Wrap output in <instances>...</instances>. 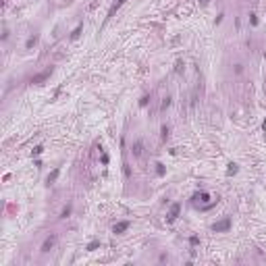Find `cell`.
<instances>
[{
	"instance_id": "6",
	"label": "cell",
	"mask_w": 266,
	"mask_h": 266,
	"mask_svg": "<svg viewBox=\"0 0 266 266\" xmlns=\"http://www.w3.org/2000/svg\"><path fill=\"white\" fill-rule=\"evenodd\" d=\"M142 150H144V144H142V142H135V146H133V156H142Z\"/></svg>"
},
{
	"instance_id": "19",
	"label": "cell",
	"mask_w": 266,
	"mask_h": 266,
	"mask_svg": "<svg viewBox=\"0 0 266 266\" xmlns=\"http://www.w3.org/2000/svg\"><path fill=\"white\" fill-rule=\"evenodd\" d=\"M148 100H150V98H148V96H144L142 100H139V104H142V106H146V104H148Z\"/></svg>"
},
{
	"instance_id": "18",
	"label": "cell",
	"mask_w": 266,
	"mask_h": 266,
	"mask_svg": "<svg viewBox=\"0 0 266 266\" xmlns=\"http://www.w3.org/2000/svg\"><path fill=\"white\" fill-rule=\"evenodd\" d=\"M189 243H191V245H198L200 239H198V237H191V239H189Z\"/></svg>"
},
{
	"instance_id": "14",
	"label": "cell",
	"mask_w": 266,
	"mask_h": 266,
	"mask_svg": "<svg viewBox=\"0 0 266 266\" xmlns=\"http://www.w3.org/2000/svg\"><path fill=\"white\" fill-rule=\"evenodd\" d=\"M69 214H71V206H67L65 210H62V214H60V218H67V216H69Z\"/></svg>"
},
{
	"instance_id": "12",
	"label": "cell",
	"mask_w": 266,
	"mask_h": 266,
	"mask_svg": "<svg viewBox=\"0 0 266 266\" xmlns=\"http://www.w3.org/2000/svg\"><path fill=\"white\" fill-rule=\"evenodd\" d=\"M100 247V241H92L90 245H87V249H90V251H94V249H98Z\"/></svg>"
},
{
	"instance_id": "1",
	"label": "cell",
	"mask_w": 266,
	"mask_h": 266,
	"mask_svg": "<svg viewBox=\"0 0 266 266\" xmlns=\"http://www.w3.org/2000/svg\"><path fill=\"white\" fill-rule=\"evenodd\" d=\"M231 229V218L227 216V218H222L220 222H214L212 225V231H216V233H220V231H229Z\"/></svg>"
},
{
	"instance_id": "2",
	"label": "cell",
	"mask_w": 266,
	"mask_h": 266,
	"mask_svg": "<svg viewBox=\"0 0 266 266\" xmlns=\"http://www.w3.org/2000/svg\"><path fill=\"white\" fill-rule=\"evenodd\" d=\"M50 75H52V69H46L44 73H37V75H33V77H31V83H44V81L50 77Z\"/></svg>"
},
{
	"instance_id": "22",
	"label": "cell",
	"mask_w": 266,
	"mask_h": 266,
	"mask_svg": "<svg viewBox=\"0 0 266 266\" xmlns=\"http://www.w3.org/2000/svg\"><path fill=\"white\" fill-rule=\"evenodd\" d=\"M200 2H204V4H206V2H208V0H200Z\"/></svg>"
},
{
	"instance_id": "3",
	"label": "cell",
	"mask_w": 266,
	"mask_h": 266,
	"mask_svg": "<svg viewBox=\"0 0 266 266\" xmlns=\"http://www.w3.org/2000/svg\"><path fill=\"white\" fill-rule=\"evenodd\" d=\"M179 212H181V204H173V206H171V210H169L167 220H169V222H175V220H177V216H179Z\"/></svg>"
},
{
	"instance_id": "21",
	"label": "cell",
	"mask_w": 266,
	"mask_h": 266,
	"mask_svg": "<svg viewBox=\"0 0 266 266\" xmlns=\"http://www.w3.org/2000/svg\"><path fill=\"white\" fill-rule=\"evenodd\" d=\"M262 129H264V131H266V121H264V125H262Z\"/></svg>"
},
{
	"instance_id": "9",
	"label": "cell",
	"mask_w": 266,
	"mask_h": 266,
	"mask_svg": "<svg viewBox=\"0 0 266 266\" xmlns=\"http://www.w3.org/2000/svg\"><path fill=\"white\" fill-rule=\"evenodd\" d=\"M235 173H237V164L231 162V164H229V169H227V175H235Z\"/></svg>"
},
{
	"instance_id": "5",
	"label": "cell",
	"mask_w": 266,
	"mask_h": 266,
	"mask_svg": "<svg viewBox=\"0 0 266 266\" xmlns=\"http://www.w3.org/2000/svg\"><path fill=\"white\" fill-rule=\"evenodd\" d=\"M129 229V220H123V222H117L115 227H112V233L115 235H121V233H125Z\"/></svg>"
},
{
	"instance_id": "4",
	"label": "cell",
	"mask_w": 266,
	"mask_h": 266,
	"mask_svg": "<svg viewBox=\"0 0 266 266\" xmlns=\"http://www.w3.org/2000/svg\"><path fill=\"white\" fill-rule=\"evenodd\" d=\"M56 241H58V237H56V235H50L46 241H44V245H42V251H50V249L56 245Z\"/></svg>"
},
{
	"instance_id": "8",
	"label": "cell",
	"mask_w": 266,
	"mask_h": 266,
	"mask_svg": "<svg viewBox=\"0 0 266 266\" xmlns=\"http://www.w3.org/2000/svg\"><path fill=\"white\" fill-rule=\"evenodd\" d=\"M81 29H83L81 25H79V27H75V29H73V33H71V40H77V37H79V33H81Z\"/></svg>"
},
{
	"instance_id": "11",
	"label": "cell",
	"mask_w": 266,
	"mask_h": 266,
	"mask_svg": "<svg viewBox=\"0 0 266 266\" xmlns=\"http://www.w3.org/2000/svg\"><path fill=\"white\" fill-rule=\"evenodd\" d=\"M193 200H200V202H206V200H210V196H208V193H198V196H193Z\"/></svg>"
},
{
	"instance_id": "20",
	"label": "cell",
	"mask_w": 266,
	"mask_h": 266,
	"mask_svg": "<svg viewBox=\"0 0 266 266\" xmlns=\"http://www.w3.org/2000/svg\"><path fill=\"white\" fill-rule=\"evenodd\" d=\"M167 135H169V127H162V137L167 139Z\"/></svg>"
},
{
	"instance_id": "16",
	"label": "cell",
	"mask_w": 266,
	"mask_h": 266,
	"mask_svg": "<svg viewBox=\"0 0 266 266\" xmlns=\"http://www.w3.org/2000/svg\"><path fill=\"white\" fill-rule=\"evenodd\" d=\"M42 152H44V148H42V146H35V148H33V156H37V154H42Z\"/></svg>"
},
{
	"instance_id": "7",
	"label": "cell",
	"mask_w": 266,
	"mask_h": 266,
	"mask_svg": "<svg viewBox=\"0 0 266 266\" xmlns=\"http://www.w3.org/2000/svg\"><path fill=\"white\" fill-rule=\"evenodd\" d=\"M58 175H60V169H54L52 173L48 175V183H54V181L58 179Z\"/></svg>"
},
{
	"instance_id": "13",
	"label": "cell",
	"mask_w": 266,
	"mask_h": 266,
	"mask_svg": "<svg viewBox=\"0 0 266 266\" xmlns=\"http://www.w3.org/2000/svg\"><path fill=\"white\" fill-rule=\"evenodd\" d=\"M123 2H125V0H117V4H115V6L110 8V12H108V15H112V12H115V10H117V8H119V6H121Z\"/></svg>"
},
{
	"instance_id": "15",
	"label": "cell",
	"mask_w": 266,
	"mask_h": 266,
	"mask_svg": "<svg viewBox=\"0 0 266 266\" xmlns=\"http://www.w3.org/2000/svg\"><path fill=\"white\" fill-rule=\"evenodd\" d=\"M156 167H158V169H156V173H158V175L162 177V175H164V164H160V162H158Z\"/></svg>"
},
{
	"instance_id": "10",
	"label": "cell",
	"mask_w": 266,
	"mask_h": 266,
	"mask_svg": "<svg viewBox=\"0 0 266 266\" xmlns=\"http://www.w3.org/2000/svg\"><path fill=\"white\" fill-rule=\"evenodd\" d=\"M35 44H37V37L33 35V37H29V40H27V44H25V48H33Z\"/></svg>"
},
{
	"instance_id": "17",
	"label": "cell",
	"mask_w": 266,
	"mask_h": 266,
	"mask_svg": "<svg viewBox=\"0 0 266 266\" xmlns=\"http://www.w3.org/2000/svg\"><path fill=\"white\" fill-rule=\"evenodd\" d=\"M169 106H171V98H164V102H162V110H164V108H169Z\"/></svg>"
}]
</instances>
